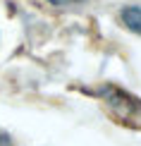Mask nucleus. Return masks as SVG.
Wrapping results in <instances>:
<instances>
[{"label": "nucleus", "mask_w": 141, "mask_h": 146, "mask_svg": "<svg viewBox=\"0 0 141 146\" xmlns=\"http://www.w3.org/2000/svg\"><path fill=\"white\" fill-rule=\"evenodd\" d=\"M53 5H72V3H81V0H50Z\"/></svg>", "instance_id": "f03ea898"}, {"label": "nucleus", "mask_w": 141, "mask_h": 146, "mask_svg": "<svg viewBox=\"0 0 141 146\" xmlns=\"http://www.w3.org/2000/svg\"><path fill=\"white\" fill-rule=\"evenodd\" d=\"M0 146H12V141H10V137L0 134Z\"/></svg>", "instance_id": "7ed1b4c3"}, {"label": "nucleus", "mask_w": 141, "mask_h": 146, "mask_svg": "<svg viewBox=\"0 0 141 146\" xmlns=\"http://www.w3.org/2000/svg\"><path fill=\"white\" fill-rule=\"evenodd\" d=\"M122 22L134 34H141V5H129L122 10Z\"/></svg>", "instance_id": "f257e3e1"}]
</instances>
